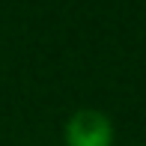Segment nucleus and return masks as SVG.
<instances>
[{
  "mask_svg": "<svg viewBox=\"0 0 146 146\" xmlns=\"http://www.w3.org/2000/svg\"><path fill=\"white\" fill-rule=\"evenodd\" d=\"M66 146H113V122L104 110L81 108L63 128Z\"/></svg>",
  "mask_w": 146,
  "mask_h": 146,
  "instance_id": "1",
  "label": "nucleus"
}]
</instances>
